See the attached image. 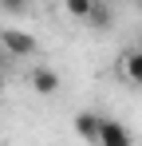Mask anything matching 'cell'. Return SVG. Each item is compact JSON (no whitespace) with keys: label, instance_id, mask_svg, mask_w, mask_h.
<instances>
[{"label":"cell","instance_id":"1","mask_svg":"<svg viewBox=\"0 0 142 146\" xmlns=\"http://www.w3.org/2000/svg\"><path fill=\"white\" fill-rule=\"evenodd\" d=\"M0 44H4L8 55H16V59H28V55L40 51V40H36L32 32H20V28H4V32H0Z\"/></svg>","mask_w":142,"mask_h":146},{"label":"cell","instance_id":"2","mask_svg":"<svg viewBox=\"0 0 142 146\" xmlns=\"http://www.w3.org/2000/svg\"><path fill=\"white\" fill-rule=\"evenodd\" d=\"M95 142H99V146H130V130H126L122 122H115V119H103Z\"/></svg>","mask_w":142,"mask_h":146},{"label":"cell","instance_id":"3","mask_svg":"<svg viewBox=\"0 0 142 146\" xmlns=\"http://www.w3.org/2000/svg\"><path fill=\"white\" fill-rule=\"evenodd\" d=\"M32 91L36 95H55L59 91V75L51 71V67H36L32 71Z\"/></svg>","mask_w":142,"mask_h":146},{"label":"cell","instance_id":"4","mask_svg":"<svg viewBox=\"0 0 142 146\" xmlns=\"http://www.w3.org/2000/svg\"><path fill=\"white\" fill-rule=\"evenodd\" d=\"M99 126H103V115H95V111H83V115L75 119L79 138H87V142H95V138H99Z\"/></svg>","mask_w":142,"mask_h":146},{"label":"cell","instance_id":"5","mask_svg":"<svg viewBox=\"0 0 142 146\" xmlns=\"http://www.w3.org/2000/svg\"><path fill=\"white\" fill-rule=\"evenodd\" d=\"M122 75H126L134 87H142V48H130L122 55Z\"/></svg>","mask_w":142,"mask_h":146},{"label":"cell","instance_id":"6","mask_svg":"<svg viewBox=\"0 0 142 146\" xmlns=\"http://www.w3.org/2000/svg\"><path fill=\"white\" fill-rule=\"evenodd\" d=\"M91 28H111V8H107V0H95L91 4V12L83 16Z\"/></svg>","mask_w":142,"mask_h":146},{"label":"cell","instance_id":"7","mask_svg":"<svg viewBox=\"0 0 142 146\" xmlns=\"http://www.w3.org/2000/svg\"><path fill=\"white\" fill-rule=\"evenodd\" d=\"M63 4H67V12H71V16H79V20H83V16L91 12V4H95V0H63Z\"/></svg>","mask_w":142,"mask_h":146},{"label":"cell","instance_id":"8","mask_svg":"<svg viewBox=\"0 0 142 146\" xmlns=\"http://www.w3.org/2000/svg\"><path fill=\"white\" fill-rule=\"evenodd\" d=\"M0 8L8 16H20V12H28V0H0Z\"/></svg>","mask_w":142,"mask_h":146},{"label":"cell","instance_id":"9","mask_svg":"<svg viewBox=\"0 0 142 146\" xmlns=\"http://www.w3.org/2000/svg\"><path fill=\"white\" fill-rule=\"evenodd\" d=\"M0 95H4V75H0Z\"/></svg>","mask_w":142,"mask_h":146},{"label":"cell","instance_id":"10","mask_svg":"<svg viewBox=\"0 0 142 146\" xmlns=\"http://www.w3.org/2000/svg\"><path fill=\"white\" fill-rule=\"evenodd\" d=\"M138 48H142V44H138Z\"/></svg>","mask_w":142,"mask_h":146}]
</instances>
